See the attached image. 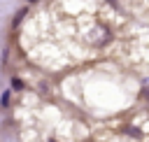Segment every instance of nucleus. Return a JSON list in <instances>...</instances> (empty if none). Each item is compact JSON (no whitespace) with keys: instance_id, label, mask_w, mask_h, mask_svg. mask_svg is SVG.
<instances>
[{"instance_id":"obj_1","label":"nucleus","mask_w":149,"mask_h":142,"mask_svg":"<svg viewBox=\"0 0 149 142\" xmlns=\"http://www.w3.org/2000/svg\"><path fill=\"white\" fill-rule=\"evenodd\" d=\"M12 86H14V88H23V81H21L19 77H14V79H12Z\"/></svg>"},{"instance_id":"obj_2","label":"nucleus","mask_w":149,"mask_h":142,"mask_svg":"<svg viewBox=\"0 0 149 142\" xmlns=\"http://www.w3.org/2000/svg\"><path fill=\"white\" fill-rule=\"evenodd\" d=\"M28 2H35V0H28Z\"/></svg>"},{"instance_id":"obj_3","label":"nucleus","mask_w":149,"mask_h":142,"mask_svg":"<svg viewBox=\"0 0 149 142\" xmlns=\"http://www.w3.org/2000/svg\"><path fill=\"white\" fill-rule=\"evenodd\" d=\"M54 142H56V140H54Z\"/></svg>"}]
</instances>
